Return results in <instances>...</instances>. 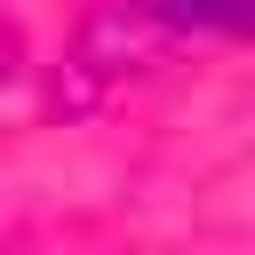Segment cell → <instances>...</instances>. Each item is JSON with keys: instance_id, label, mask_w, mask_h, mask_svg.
I'll return each mask as SVG.
<instances>
[{"instance_id": "cell-1", "label": "cell", "mask_w": 255, "mask_h": 255, "mask_svg": "<svg viewBox=\"0 0 255 255\" xmlns=\"http://www.w3.org/2000/svg\"><path fill=\"white\" fill-rule=\"evenodd\" d=\"M175 16L215 24V32H255V0H175Z\"/></svg>"}]
</instances>
